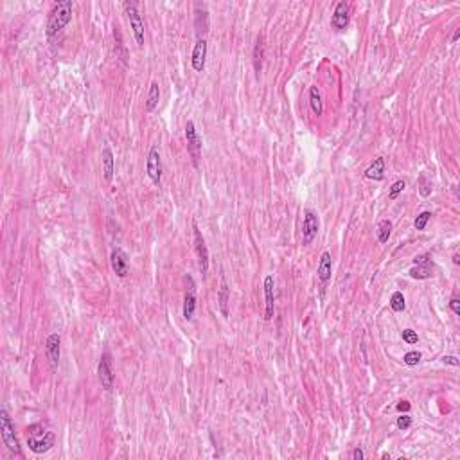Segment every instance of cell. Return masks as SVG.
Instances as JSON below:
<instances>
[{"mask_svg": "<svg viewBox=\"0 0 460 460\" xmlns=\"http://www.w3.org/2000/svg\"><path fill=\"white\" fill-rule=\"evenodd\" d=\"M72 11H74V4L70 0H61L52 8L49 15V22H47V35L49 38H54L69 25V22L72 20Z\"/></svg>", "mask_w": 460, "mask_h": 460, "instance_id": "cell-1", "label": "cell"}, {"mask_svg": "<svg viewBox=\"0 0 460 460\" xmlns=\"http://www.w3.org/2000/svg\"><path fill=\"white\" fill-rule=\"evenodd\" d=\"M0 431H2V441L8 446L9 451H13L16 456H22V448L15 435V426L11 422V417L6 410H0Z\"/></svg>", "mask_w": 460, "mask_h": 460, "instance_id": "cell-2", "label": "cell"}, {"mask_svg": "<svg viewBox=\"0 0 460 460\" xmlns=\"http://www.w3.org/2000/svg\"><path fill=\"white\" fill-rule=\"evenodd\" d=\"M124 11L128 15L129 20V25L133 29V36H135V42H137L139 47H144V22L141 18V13L137 9V4L135 2H124Z\"/></svg>", "mask_w": 460, "mask_h": 460, "instance_id": "cell-3", "label": "cell"}, {"mask_svg": "<svg viewBox=\"0 0 460 460\" xmlns=\"http://www.w3.org/2000/svg\"><path fill=\"white\" fill-rule=\"evenodd\" d=\"M185 139H187V151L193 158L194 168H198V160L202 155V139L198 137V131L194 128L193 121H187L185 124Z\"/></svg>", "mask_w": 460, "mask_h": 460, "instance_id": "cell-4", "label": "cell"}, {"mask_svg": "<svg viewBox=\"0 0 460 460\" xmlns=\"http://www.w3.org/2000/svg\"><path fill=\"white\" fill-rule=\"evenodd\" d=\"M434 270L435 264L431 261V255L424 254L414 259V268L410 270V275L414 279H419V281H424V279H430L434 275Z\"/></svg>", "mask_w": 460, "mask_h": 460, "instance_id": "cell-5", "label": "cell"}, {"mask_svg": "<svg viewBox=\"0 0 460 460\" xmlns=\"http://www.w3.org/2000/svg\"><path fill=\"white\" fill-rule=\"evenodd\" d=\"M320 228V221H318V214L315 210H306L304 212V225H302V243L309 245L313 239L316 237Z\"/></svg>", "mask_w": 460, "mask_h": 460, "instance_id": "cell-6", "label": "cell"}, {"mask_svg": "<svg viewBox=\"0 0 460 460\" xmlns=\"http://www.w3.org/2000/svg\"><path fill=\"white\" fill-rule=\"evenodd\" d=\"M146 171H148V176L151 178L153 183H160V180H162V158H160V151L156 144H153L149 149Z\"/></svg>", "mask_w": 460, "mask_h": 460, "instance_id": "cell-7", "label": "cell"}, {"mask_svg": "<svg viewBox=\"0 0 460 460\" xmlns=\"http://www.w3.org/2000/svg\"><path fill=\"white\" fill-rule=\"evenodd\" d=\"M97 374H99V380L103 388L106 390H112L114 388V370H112V358L108 353H104L99 360V367H97Z\"/></svg>", "mask_w": 460, "mask_h": 460, "instance_id": "cell-8", "label": "cell"}, {"mask_svg": "<svg viewBox=\"0 0 460 460\" xmlns=\"http://www.w3.org/2000/svg\"><path fill=\"white\" fill-rule=\"evenodd\" d=\"M110 262H112V270L117 274V277H126L129 274V261L128 255L122 248H114L110 255Z\"/></svg>", "mask_w": 460, "mask_h": 460, "instance_id": "cell-9", "label": "cell"}, {"mask_svg": "<svg viewBox=\"0 0 460 460\" xmlns=\"http://www.w3.org/2000/svg\"><path fill=\"white\" fill-rule=\"evenodd\" d=\"M54 434L52 431H47L43 437L36 439L35 435H31V437H27V446H29V449L33 453H36V455H42V453L49 451L50 448L54 446Z\"/></svg>", "mask_w": 460, "mask_h": 460, "instance_id": "cell-10", "label": "cell"}, {"mask_svg": "<svg viewBox=\"0 0 460 460\" xmlns=\"http://www.w3.org/2000/svg\"><path fill=\"white\" fill-rule=\"evenodd\" d=\"M45 353H47V358H49L50 369L56 370L58 363H60V354H61V338L58 333H54V335H50L49 338H47Z\"/></svg>", "mask_w": 460, "mask_h": 460, "instance_id": "cell-11", "label": "cell"}, {"mask_svg": "<svg viewBox=\"0 0 460 460\" xmlns=\"http://www.w3.org/2000/svg\"><path fill=\"white\" fill-rule=\"evenodd\" d=\"M194 247H196V254H198V262H200V270L205 275L207 270H209V252H207V245L205 239H203L202 232L198 228L194 227Z\"/></svg>", "mask_w": 460, "mask_h": 460, "instance_id": "cell-12", "label": "cell"}, {"mask_svg": "<svg viewBox=\"0 0 460 460\" xmlns=\"http://www.w3.org/2000/svg\"><path fill=\"white\" fill-rule=\"evenodd\" d=\"M349 20H350V8L347 2H340L338 6L335 8V13H333V18L331 23L336 31H343L347 29L349 25Z\"/></svg>", "mask_w": 460, "mask_h": 460, "instance_id": "cell-13", "label": "cell"}, {"mask_svg": "<svg viewBox=\"0 0 460 460\" xmlns=\"http://www.w3.org/2000/svg\"><path fill=\"white\" fill-rule=\"evenodd\" d=\"M264 299H266V311H264V320H272L275 313V281L272 275L264 279Z\"/></svg>", "mask_w": 460, "mask_h": 460, "instance_id": "cell-14", "label": "cell"}, {"mask_svg": "<svg viewBox=\"0 0 460 460\" xmlns=\"http://www.w3.org/2000/svg\"><path fill=\"white\" fill-rule=\"evenodd\" d=\"M205 61H207V42L203 38H200L196 42L193 49V58H191V63H193V69L196 72H203L205 69Z\"/></svg>", "mask_w": 460, "mask_h": 460, "instance_id": "cell-15", "label": "cell"}, {"mask_svg": "<svg viewBox=\"0 0 460 460\" xmlns=\"http://www.w3.org/2000/svg\"><path fill=\"white\" fill-rule=\"evenodd\" d=\"M187 293H185V299H183V318L185 320H193L194 316V311H196V295H194V291H196V288H194V281L193 277H187Z\"/></svg>", "mask_w": 460, "mask_h": 460, "instance_id": "cell-16", "label": "cell"}, {"mask_svg": "<svg viewBox=\"0 0 460 460\" xmlns=\"http://www.w3.org/2000/svg\"><path fill=\"white\" fill-rule=\"evenodd\" d=\"M331 274H333V259H331V254H329V252H323L322 257H320V262H318V272H316V275H318V281L322 282V286H326L327 282L331 281Z\"/></svg>", "mask_w": 460, "mask_h": 460, "instance_id": "cell-17", "label": "cell"}, {"mask_svg": "<svg viewBox=\"0 0 460 460\" xmlns=\"http://www.w3.org/2000/svg\"><path fill=\"white\" fill-rule=\"evenodd\" d=\"M101 160H103L104 178H106V182H112V180H114V171H115V158H114V153H112L110 146H104L103 148Z\"/></svg>", "mask_w": 460, "mask_h": 460, "instance_id": "cell-18", "label": "cell"}, {"mask_svg": "<svg viewBox=\"0 0 460 460\" xmlns=\"http://www.w3.org/2000/svg\"><path fill=\"white\" fill-rule=\"evenodd\" d=\"M309 104H311V110L315 115H322L323 114V103H322V94H320L318 87H311L309 88Z\"/></svg>", "mask_w": 460, "mask_h": 460, "instance_id": "cell-19", "label": "cell"}, {"mask_svg": "<svg viewBox=\"0 0 460 460\" xmlns=\"http://www.w3.org/2000/svg\"><path fill=\"white\" fill-rule=\"evenodd\" d=\"M383 173H385V160L381 158V156H377V158L372 162V166L365 171V176L370 180H383V176H385Z\"/></svg>", "mask_w": 460, "mask_h": 460, "instance_id": "cell-20", "label": "cell"}, {"mask_svg": "<svg viewBox=\"0 0 460 460\" xmlns=\"http://www.w3.org/2000/svg\"><path fill=\"white\" fill-rule=\"evenodd\" d=\"M158 101H160V88H158V83H156V81H153L151 87H149L148 101H146V110L153 112L156 106H158Z\"/></svg>", "mask_w": 460, "mask_h": 460, "instance_id": "cell-21", "label": "cell"}, {"mask_svg": "<svg viewBox=\"0 0 460 460\" xmlns=\"http://www.w3.org/2000/svg\"><path fill=\"white\" fill-rule=\"evenodd\" d=\"M390 234H392V221L381 220L377 223V239H380V243H387L390 239Z\"/></svg>", "mask_w": 460, "mask_h": 460, "instance_id": "cell-22", "label": "cell"}, {"mask_svg": "<svg viewBox=\"0 0 460 460\" xmlns=\"http://www.w3.org/2000/svg\"><path fill=\"white\" fill-rule=\"evenodd\" d=\"M262 52H264V43H262V38L259 36L257 43H255V49H254V65H255V72H261V67H262Z\"/></svg>", "mask_w": 460, "mask_h": 460, "instance_id": "cell-23", "label": "cell"}, {"mask_svg": "<svg viewBox=\"0 0 460 460\" xmlns=\"http://www.w3.org/2000/svg\"><path fill=\"white\" fill-rule=\"evenodd\" d=\"M390 308L394 309L396 313H401L404 311V308H407V302H404V297H403V293L401 291H396L394 295L390 297Z\"/></svg>", "mask_w": 460, "mask_h": 460, "instance_id": "cell-24", "label": "cell"}, {"mask_svg": "<svg viewBox=\"0 0 460 460\" xmlns=\"http://www.w3.org/2000/svg\"><path fill=\"white\" fill-rule=\"evenodd\" d=\"M404 187H407V182H404V180H397V182L392 183L390 191H388V200H396L404 191Z\"/></svg>", "mask_w": 460, "mask_h": 460, "instance_id": "cell-25", "label": "cell"}, {"mask_svg": "<svg viewBox=\"0 0 460 460\" xmlns=\"http://www.w3.org/2000/svg\"><path fill=\"white\" fill-rule=\"evenodd\" d=\"M227 304H228V288H227V284L223 282V284H221V289H220V308H221L223 316H228Z\"/></svg>", "mask_w": 460, "mask_h": 460, "instance_id": "cell-26", "label": "cell"}, {"mask_svg": "<svg viewBox=\"0 0 460 460\" xmlns=\"http://www.w3.org/2000/svg\"><path fill=\"white\" fill-rule=\"evenodd\" d=\"M421 358H422V354L419 353V350H410V353L404 354L403 361H404V363H407L408 367H415V365H417V363H419V361H421Z\"/></svg>", "mask_w": 460, "mask_h": 460, "instance_id": "cell-27", "label": "cell"}, {"mask_svg": "<svg viewBox=\"0 0 460 460\" xmlns=\"http://www.w3.org/2000/svg\"><path fill=\"white\" fill-rule=\"evenodd\" d=\"M430 218H431V212H428V210L421 212L417 218H415V221H414L415 228H417V230H424L426 225H428V220H430Z\"/></svg>", "mask_w": 460, "mask_h": 460, "instance_id": "cell-28", "label": "cell"}, {"mask_svg": "<svg viewBox=\"0 0 460 460\" xmlns=\"http://www.w3.org/2000/svg\"><path fill=\"white\" fill-rule=\"evenodd\" d=\"M403 340L408 343V345H414V343L419 342V336H417V333H415L414 329H404V331H403Z\"/></svg>", "mask_w": 460, "mask_h": 460, "instance_id": "cell-29", "label": "cell"}, {"mask_svg": "<svg viewBox=\"0 0 460 460\" xmlns=\"http://www.w3.org/2000/svg\"><path fill=\"white\" fill-rule=\"evenodd\" d=\"M412 426V417L408 414H403L401 417H397V428L399 430H408Z\"/></svg>", "mask_w": 460, "mask_h": 460, "instance_id": "cell-30", "label": "cell"}, {"mask_svg": "<svg viewBox=\"0 0 460 460\" xmlns=\"http://www.w3.org/2000/svg\"><path fill=\"white\" fill-rule=\"evenodd\" d=\"M419 183H421V194H422V196H428V194L431 193V185L426 182L424 176H421V178H419Z\"/></svg>", "mask_w": 460, "mask_h": 460, "instance_id": "cell-31", "label": "cell"}, {"mask_svg": "<svg viewBox=\"0 0 460 460\" xmlns=\"http://www.w3.org/2000/svg\"><path fill=\"white\" fill-rule=\"evenodd\" d=\"M449 308H451V311L455 313V315H460V301L458 299L453 297L451 301H449Z\"/></svg>", "mask_w": 460, "mask_h": 460, "instance_id": "cell-32", "label": "cell"}, {"mask_svg": "<svg viewBox=\"0 0 460 460\" xmlns=\"http://www.w3.org/2000/svg\"><path fill=\"white\" fill-rule=\"evenodd\" d=\"M442 361H444V363H448V365H453V367H458V358L456 356H444L442 358Z\"/></svg>", "mask_w": 460, "mask_h": 460, "instance_id": "cell-33", "label": "cell"}, {"mask_svg": "<svg viewBox=\"0 0 460 460\" xmlns=\"http://www.w3.org/2000/svg\"><path fill=\"white\" fill-rule=\"evenodd\" d=\"M353 458L354 460H363V458H365V453H363V449H361V448L354 449V451H353Z\"/></svg>", "mask_w": 460, "mask_h": 460, "instance_id": "cell-34", "label": "cell"}, {"mask_svg": "<svg viewBox=\"0 0 460 460\" xmlns=\"http://www.w3.org/2000/svg\"><path fill=\"white\" fill-rule=\"evenodd\" d=\"M397 410H399V412H408V410H410V403H408V401H399V404H397Z\"/></svg>", "mask_w": 460, "mask_h": 460, "instance_id": "cell-35", "label": "cell"}, {"mask_svg": "<svg viewBox=\"0 0 460 460\" xmlns=\"http://www.w3.org/2000/svg\"><path fill=\"white\" fill-rule=\"evenodd\" d=\"M458 36H460V29H456V31H455V35H453V40H451V42H456V40H458Z\"/></svg>", "mask_w": 460, "mask_h": 460, "instance_id": "cell-36", "label": "cell"}, {"mask_svg": "<svg viewBox=\"0 0 460 460\" xmlns=\"http://www.w3.org/2000/svg\"><path fill=\"white\" fill-rule=\"evenodd\" d=\"M453 262H455V264H460V255L458 254L453 255Z\"/></svg>", "mask_w": 460, "mask_h": 460, "instance_id": "cell-37", "label": "cell"}]
</instances>
